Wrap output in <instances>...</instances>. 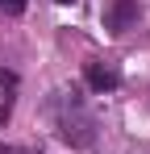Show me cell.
Segmentation results:
<instances>
[{"mask_svg": "<svg viewBox=\"0 0 150 154\" xmlns=\"http://www.w3.org/2000/svg\"><path fill=\"white\" fill-rule=\"evenodd\" d=\"M83 79H88L92 92H113V88L121 83V71H117L113 63H104V58H92V63L83 67Z\"/></svg>", "mask_w": 150, "mask_h": 154, "instance_id": "3957f363", "label": "cell"}, {"mask_svg": "<svg viewBox=\"0 0 150 154\" xmlns=\"http://www.w3.org/2000/svg\"><path fill=\"white\" fill-rule=\"evenodd\" d=\"M54 4H75V0H54Z\"/></svg>", "mask_w": 150, "mask_h": 154, "instance_id": "5b68a950", "label": "cell"}, {"mask_svg": "<svg viewBox=\"0 0 150 154\" xmlns=\"http://www.w3.org/2000/svg\"><path fill=\"white\" fill-rule=\"evenodd\" d=\"M25 4H29V0H0V13L17 17V13H25Z\"/></svg>", "mask_w": 150, "mask_h": 154, "instance_id": "277c9868", "label": "cell"}, {"mask_svg": "<svg viewBox=\"0 0 150 154\" xmlns=\"http://www.w3.org/2000/svg\"><path fill=\"white\" fill-rule=\"evenodd\" d=\"M138 25V0H108L104 4V29L108 33H129V29Z\"/></svg>", "mask_w": 150, "mask_h": 154, "instance_id": "7a4b0ae2", "label": "cell"}, {"mask_svg": "<svg viewBox=\"0 0 150 154\" xmlns=\"http://www.w3.org/2000/svg\"><path fill=\"white\" fill-rule=\"evenodd\" d=\"M63 100H58V137L75 146V150H83V146H92L96 142V121H92V112L79 104V92H58Z\"/></svg>", "mask_w": 150, "mask_h": 154, "instance_id": "6da1fadb", "label": "cell"}]
</instances>
